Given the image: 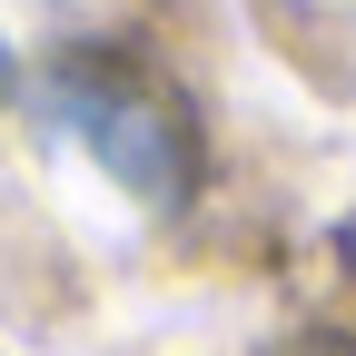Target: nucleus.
I'll return each instance as SVG.
<instances>
[{"mask_svg":"<svg viewBox=\"0 0 356 356\" xmlns=\"http://www.w3.org/2000/svg\"><path fill=\"white\" fill-rule=\"evenodd\" d=\"M50 119L99 159L139 208H188L198 198V119L168 99L149 70H129L109 50H70L50 70Z\"/></svg>","mask_w":356,"mask_h":356,"instance_id":"obj_1","label":"nucleus"},{"mask_svg":"<svg viewBox=\"0 0 356 356\" xmlns=\"http://www.w3.org/2000/svg\"><path fill=\"white\" fill-rule=\"evenodd\" d=\"M0 89H10V50H0Z\"/></svg>","mask_w":356,"mask_h":356,"instance_id":"obj_4","label":"nucleus"},{"mask_svg":"<svg viewBox=\"0 0 356 356\" xmlns=\"http://www.w3.org/2000/svg\"><path fill=\"white\" fill-rule=\"evenodd\" d=\"M346 277H356V218H346Z\"/></svg>","mask_w":356,"mask_h":356,"instance_id":"obj_3","label":"nucleus"},{"mask_svg":"<svg viewBox=\"0 0 356 356\" xmlns=\"http://www.w3.org/2000/svg\"><path fill=\"white\" fill-rule=\"evenodd\" d=\"M267 356H356L346 337H287V346H267Z\"/></svg>","mask_w":356,"mask_h":356,"instance_id":"obj_2","label":"nucleus"}]
</instances>
